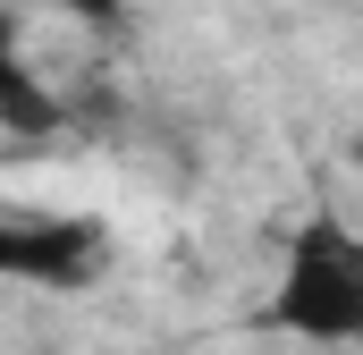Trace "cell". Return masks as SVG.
Listing matches in <instances>:
<instances>
[{"label":"cell","instance_id":"cell-4","mask_svg":"<svg viewBox=\"0 0 363 355\" xmlns=\"http://www.w3.org/2000/svg\"><path fill=\"white\" fill-rule=\"evenodd\" d=\"M68 9H93V17H101V9H110V0H68Z\"/></svg>","mask_w":363,"mask_h":355},{"label":"cell","instance_id":"cell-1","mask_svg":"<svg viewBox=\"0 0 363 355\" xmlns=\"http://www.w3.org/2000/svg\"><path fill=\"white\" fill-rule=\"evenodd\" d=\"M271 313L296 339H321V347H347L363 330V254L347 246V229H304L296 237V263L279 279Z\"/></svg>","mask_w":363,"mask_h":355},{"label":"cell","instance_id":"cell-3","mask_svg":"<svg viewBox=\"0 0 363 355\" xmlns=\"http://www.w3.org/2000/svg\"><path fill=\"white\" fill-rule=\"evenodd\" d=\"M60 110H51V93L34 85V68H26V51H17V26H9V9H0V127H51Z\"/></svg>","mask_w":363,"mask_h":355},{"label":"cell","instance_id":"cell-2","mask_svg":"<svg viewBox=\"0 0 363 355\" xmlns=\"http://www.w3.org/2000/svg\"><path fill=\"white\" fill-rule=\"evenodd\" d=\"M101 271V229L93 220H51V212H0V279L34 288H85Z\"/></svg>","mask_w":363,"mask_h":355}]
</instances>
